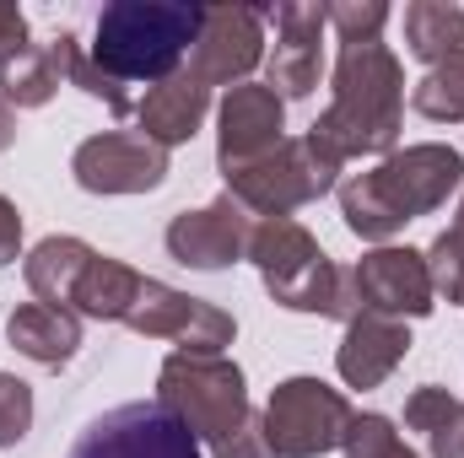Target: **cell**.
<instances>
[{
  "label": "cell",
  "mask_w": 464,
  "mask_h": 458,
  "mask_svg": "<svg viewBox=\"0 0 464 458\" xmlns=\"http://www.w3.org/2000/svg\"><path fill=\"white\" fill-rule=\"evenodd\" d=\"M248 237H254L248 211H243L232 195H222V200H211L206 211L173 216V227H168V253H173L179 264H189V270H227V264H237V259L248 253Z\"/></svg>",
  "instance_id": "obj_15"
},
{
  "label": "cell",
  "mask_w": 464,
  "mask_h": 458,
  "mask_svg": "<svg viewBox=\"0 0 464 458\" xmlns=\"http://www.w3.org/2000/svg\"><path fill=\"white\" fill-rule=\"evenodd\" d=\"M71 173L87 195H146L168 178V151L140 129H103L76 146Z\"/></svg>",
  "instance_id": "obj_10"
},
{
  "label": "cell",
  "mask_w": 464,
  "mask_h": 458,
  "mask_svg": "<svg viewBox=\"0 0 464 458\" xmlns=\"http://www.w3.org/2000/svg\"><path fill=\"white\" fill-rule=\"evenodd\" d=\"M459 302H464V291H459Z\"/></svg>",
  "instance_id": "obj_33"
},
{
  "label": "cell",
  "mask_w": 464,
  "mask_h": 458,
  "mask_svg": "<svg viewBox=\"0 0 464 458\" xmlns=\"http://www.w3.org/2000/svg\"><path fill=\"white\" fill-rule=\"evenodd\" d=\"M217 458H276L270 453V443H265V415H248V426H243Z\"/></svg>",
  "instance_id": "obj_29"
},
{
  "label": "cell",
  "mask_w": 464,
  "mask_h": 458,
  "mask_svg": "<svg viewBox=\"0 0 464 458\" xmlns=\"http://www.w3.org/2000/svg\"><path fill=\"white\" fill-rule=\"evenodd\" d=\"M11 140H16V114H11V109L0 103V151H5Z\"/></svg>",
  "instance_id": "obj_31"
},
{
  "label": "cell",
  "mask_w": 464,
  "mask_h": 458,
  "mask_svg": "<svg viewBox=\"0 0 464 458\" xmlns=\"http://www.w3.org/2000/svg\"><path fill=\"white\" fill-rule=\"evenodd\" d=\"M411 109L421 119H464V49L459 54H449L443 65H432L421 81H416V92H411Z\"/></svg>",
  "instance_id": "obj_24"
},
{
  "label": "cell",
  "mask_w": 464,
  "mask_h": 458,
  "mask_svg": "<svg viewBox=\"0 0 464 458\" xmlns=\"http://www.w3.org/2000/svg\"><path fill=\"white\" fill-rule=\"evenodd\" d=\"M33 426V388L11 372H0V448H16Z\"/></svg>",
  "instance_id": "obj_27"
},
{
  "label": "cell",
  "mask_w": 464,
  "mask_h": 458,
  "mask_svg": "<svg viewBox=\"0 0 464 458\" xmlns=\"http://www.w3.org/2000/svg\"><path fill=\"white\" fill-rule=\"evenodd\" d=\"M140 270H130V264H119L109 253H98L92 264H87V275H82V286H76V302H71V313H87V319H114L124 324V313L135 308V297H140Z\"/></svg>",
  "instance_id": "obj_22"
},
{
  "label": "cell",
  "mask_w": 464,
  "mask_h": 458,
  "mask_svg": "<svg viewBox=\"0 0 464 458\" xmlns=\"http://www.w3.org/2000/svg\"><path fill=\"white\" fill-rule=\"evenodd\" d=\"M200 22H206V5H189V0H114L98 16L87 60L103 76H114L119 87L130 81L157 87L179 76L184 54L200 38Z\"/></svg>",
  "instance_id": "obj_3"
},
{
  "label": "cell",
  "mask_w": 464,
  "mask_h": 458,
  "mask_svg": "<svg viewBox=\"0 0 464 458\" xmlns=\"http://www.w3.org/2000/svg\"><path fill=\"white\" fill-rule=\"evenodd\" d=\"M92 259H98V248H87L82 237H44L27 253V264H22L27 291L38 302H49V308H71L76 302V286H82V275H87Z\"/></svg>",
  "instance_id": "obj_20"
},
{
  "label": "cell",
  "mask_w": 464,
  "mask_h": 458,
  "mask_svg": "<svg viewBox=\"0 0 464 458\" xmlns=\"http://www.w3.org/2000/svg\"><path fill=\"white\" fill-rule=\"evenodd\" d=\"M341 448H346V458H421L405 448V437L394 432L389 415H351Z\"/></svg>",
  "instance_id": "obj_25"
},
{
  "label": "cell",
  "mask_w": 464,
  "mask_h": 458,
  "mask_svg": "<svg viewBox=\"0 0 464 458\" xmlns=\"http://www.w3.org/2000/svg\"><path fill=\"white\" fill-rule=\"evenodd\" d=\"M383 22H389V5L383 0H335L330 5V27H335L341 49L346 43H378Z\"/></svg>",
  "instance_id": "obj_26"
},
{
  "label": "cell",
  "mask_w": 464,
  "mask_h": 458,
  "mask_svg": "<svg viewBox=\"0 0 464 458\" xmlns=\"http://www.w3.org/2000/svg\"><path fill=\"white\" fill-rule=\"evenodd\" d=\"M157 399L200 437L211 443V453H222L232 437L248 426V394H243V372L227 356H195V350H173L157 372Z\"/></svg>",
  "instance_id": "obj_5"
},
{
  "label": "cell",
  "mask_w": 464,
  "mask_h": 458,
  "mask_svg": "<svg viewBox=\"0 0 464 458\" xmlns=\"http://www.w3.org/2000/svg\"><path fill=\"white\" fill-rule=\"evenodd\" d=\"M276 22V54H270V92L286 103V98H308L319 87V38L330 27V5L319 0H292V5H276L265 11Z\"/></svg>",
  "instance_id": "obj_14"
},
{
  "label": "cell",
  "mask_w": 464,
  "mask_h": 458,
  "mask_svg": "<svg viewBox=\"0 0 464 458\" xmlns=\"http://www.w3.org/2000/svg\"><path fill=\"white\" fill-rule=\"evenodd\" d=\"M5 340L16 345L27 361L38 367H65L82 350V319L71 308H49V302H22L5 324Z\"/></svg>",
  "instance_id": "obj_19"
},
{
  "label": "cell",
  "mask_w": 464,
  "mask_h": 458,
  "mask_svg": "<svg viewBox=\"0 0 464 458\" xmlns=\"http://www.w3.org/2000/svg\"><path fill=\"white\" fill-rule=\"evenodd\" d=\"M449 232H454V237H464V200H459V222H454Z\"/></svg>",
  "instance_id": "obj_32"
},
{
  "label": "cell",
  "mask_w": 464,
  "mask_h": 458,
  "mask_svg": "<svg viewBox=\"0 0 464 458\" xmlns=\"http://www.w3.org/2000/svg\"><path fill=\"white\" fill-rule=\"evenodd\" d=\"M405 426L427 437L432 458H464V399H454L438 383H421L405 399Z\"/></svg>",
  "instance_id": "obj_21"
},
{
  "label": "cell",
  "mask_w": 464,
  "mask_h": 458,
  "mask_svg": "<svg viewBox=\"0 0 464 458\" xmlns=\"http://www.w3.org/2000/svg\"><path fill=\"white\" fill-rule=\"evenodd\" d=\"M351 275V297L356 313H378V319H427L432 313V275H427V253L416 248H372Z\"/></svg>",
  "instance_id": "obj_11"
},
{
  "label": "cell",
  "mask_w": 464,
  "mask_h": 458,
  "mask_svg": "<svg viewBox=\"0 0 464 458\" xmlns=\"http://www.w3.org/2000/svg\"><path fill=\"white\" fill-rule=\"evenodd\" d=\"M405 350H411V335H405L400 319L356 313L346 324V340H341L335 367H341V377H346L351 388H378V383L405 361Z\"/></svg>",
  "instance_id": "obj_17"
},
{
  "label": "cell",
  "mask_w": 464,
  "mask_h": 458,
  "mask_svg": "<svg viewBox=\"0 0 464 458\" xmlns=\"http://www.w3.org/2000/svg\"><path fill=\"white\" fill-rule=\"evenodd\" d=\"M217 124H222L217 129V162H222V173H237V167H248V162H259V157H270L281 146L286 103L270 87L243 81V87H227V98L217 109Z\"/></svg>",
  "instance_id": "obj_13"
},
{
  "label": "cell",
  "mask_w": 464,
  "mask_h": 458,
  "mask_svg": "<svg viewBox=\"0 0 464 458\" xmlns=\"http://www.w3.org/2000/svg\"><path fill=\"white\" fill-rule=\"evenodd\" d=\"M265 60V11L254 5H206L200 38L189 49V76L206 87H243V76Z\"/></svg>",
  "instance_id": "obj_12"
},
{
  "label": "cell",
  "mask_w": 464,
  "mask_h": 458,
  "mask_svg": "<svg viewBox=\"0 0 464 458\" xmlns=\"http://www.w3.org/2000/svg\"><path fill=\"white\" fill-rule=\"evenodd\" d=\"M351 405L319 377H286L265 405V443L276 458H319L346 443Z\"/></svg>",
  "instance_id": "obj_7"
},
{
  "label": "cell",
  "mask_w": 464,
  "mask_h": 458,
  "mask_svg": "<svg viewBox=\"0 0 464 458\" xmlns=\"http://www.w3.org/2000/svg\"><path fill=\"white\" fill-rule=\"evenodd\" d=\"M206 109H211V87L195 81L189 71H179V76L146 87V98L135 103V124H140L146 140H157V146L168 151V146L189 140V135L206 124Z\"/></svg>",
  "instance_id": "obj_16"
},
{
  "label": "cell",
  "mask_w": 464,
  "mask_h": 458,
  "mask_svg": "<svg viewBox=\"0 0 464 458\" xmlns=\"http://www.w3.org/2000/svg\"><path fill=\"white\" fill-rule=\"evenodd\" d=\"M71 49H76V33H60L49 43H27L22 54H11L0 65V103L5 109H44L60 81H71Z\"/></svg>",
  "instance_id": "obj_18"
},
{
  "label": "cell",
  "mask_w": 464,
  "mask_h": 458,
  "mask_svg": "<svg viewBox=\"0 0 464 458\" xmlns=\"http://www.w3.org/2000/svg\"><path fill=\"white\" fill-rule=\"evenodd\" d=\"M22 49H27V16H22V5L0 0V65L11 54H22Z\"/></svg>",
  "instance_id": "obj_28"
},
{
  "label": "cell",
  "mask_w": 464,
  "mask_h": 458,
  "mask_svg": "<svg viewBox=\"0 0 464 458\" xmlns=\"http://www.w3.org/2000/svg\"><path fill=\"white\" fill-rule=\"evenodd\" d=\"M22 253V216H16V205L0 195V264H11Z\"/></svg>",
  "instance_id": "obj_30"
},
{
  "label": "cell",
  "mask_w": 464,
  "mask_h": 458,
  "mask_svg": "<svg viewBox=\"0 0 464 458\" xmlns=\"http://www.w3.org/2000/svg\"><path fill=\"white\" fill-rule=\"evenodd\" d=\"M405 71L383 43H346L335 60V98L314 119V135L341 157H389L400 140Z\"/></svg>",
  "instance_id": "obj_2"
},
{
  "label": "cell",
  "mask_w": 464,
  "mask_h": 458,
  "mask_svg": "<svg viewBox=\"0 0 464 458\" xmlns=\"http://www.w3.org/2000/svg\"><path fill=\"white\" fill-rule=\"evenodd\" d=\"M124 324L135 335H151V340H179V350H195V356H222V345H232V335H237V324L217 302L184 297L151 275L140 281V297L124 313Z\"/></svg>",
  "instance_id": "obj_9"
},
{
  "label": "cell",
  "mask_w": 464,
  "mask_h": 458,
  "mask_svg": "<svg viewBox=\"0 0 464 458\" xmlns=\"http://www.w3.org/2000/svg\"><path fill=\"white\" fill-rule=\"evenodd\" d=\"M248 259L265 275V291L292 308V313H319V319H356V297H351V275L330 264V253L319 248V237L297 227L292 216L265 222L248 237Z\"/></svg>",
  "instance_id": "obj_4"
},
{
  "label": "cell",
  "mask_w": 464,
  "mask_h": 458,
  "mask_svg": "<svg viewBox=\"0 0 464 458\" xmlns=\"http://www.w3.org/2000/svg\"><path fill=\"white\" fill-rule=\"evenodd\" d=\"M405 49L427 65H443L464 49V11L449 0H416L405 5Z\"/></svg>",
  "instance_id": "obj_23"
},
{
  "label": "cell",
  "mask_w": 464,
  "mask_h": 458,
  "mask_svg": "<svg viewBox=\"0 0 464 458\" xmlns=\"http://www.w3.org/2000/svg\"><path fill=\"white\" fill-rule=\"evenodd\" d=\"M65 458H206L200 437L162 405V399H135L103 410L87 421Z\"/></svg>",
  "instance_id": "obj_8"
},
{
  "label": "cell",
  "mask_w": 464,
  "mask_h": 458,
  "mask_svg": "<svg viewBox=\"0 0 464 458\" xmlns=\"http://www.w3.org/2000/svg\"><path fill=\"white\" fill-rule=\"evenodd\" d=\"M464 184V157L454 146H405L389 151L372 173H356L341 189V216L362 243H383L405 222L432 216L438 205H449V195Z\"/></svg>",
  "instance_id": "obj_1"
},
{
  "label": "cell",
  "mask_w": 464,
  "mask_h": 458,
  "mask_svg": "<svg viewBox=\"0 0 464 458\" xmlns=\"http://www.w3.org/2000/svg\"><path fill=\"white\" fill-rule=\"evenodd\" d=\"M341 167H346V162L308 129V135H297V140H281L270 157H259V162H248V167H237V173H222V178H227V195L248 211V216L281 222V216H292L297 205L319 200V195L335 184Z\"/></svg>",
  "instance_id": "obj_6"
}]
</instances>
